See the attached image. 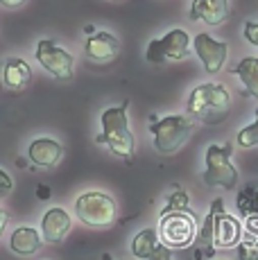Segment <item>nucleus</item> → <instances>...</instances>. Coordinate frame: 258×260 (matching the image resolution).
I'll list each match as a JSON object with an SVG mask.
<instances>
[{"label":"nucleus","mask_w":258,"mask_h":260,"mask_svg":"<svg viewBox=\"0 0 258 260\" xmlns=\"http://www.w3.org/2000/svg\"><path fill=\"white\" fill-rule=\"evenodd\" d=\"M240 240H242V224L224 211L222 199H213L211 211L206 213L204 224H202L200 233L195 238V244L206 249V253H211L213 249L238 247Z\"/></svg>","instance_id":"1"},{"label":"nucleus","mask_w":258,"mask_h":260,"mask_svg":"<svg viewBox=\"0 0 258 260\" xmlns=\"http://www.w3.org/2000/svg\"><path fill=\"white\" fill-rule=\"evenodd\" d=\"M127 109H129V102H122L118 107H109L102 113L100 116L102 134L98 136V143L107 145L113 156L132 161L134 152H136V141H134L132 129H129Z\"/></svg>","instance_id":"2"},{"label":"nucleus","mask_w":258,"mask_h":260,"mask_svg":"<svg viewBox=\"0 0 258 260\" xmlns=\"http://www.w3.org/2000/svg\"><path fill=\"white\" fill-rule=\"evenodd\" d=\"M231 107V95L222 84L206 82L195 86L188 95L186 111L190 118H197L206 124H220Z\"/></svg>","instance_id":"3"},{"label":"nucleus","mask_w":258,"mask_h":260,"mask_svg":"<svg viewBox=\"0 0 258 260\" xmlns=\"http://www.w3.org/2000/svg\"><path fill=\"white\" fill-rule=\"evenodd\" d=\"M195 129V120L186 113H172L161 120L152 118L150 122V134L154 138V147L158 154H175L188 136Z\"/></svg>","instance_id":"4"},{"label":"nucleus","mask_w":258,"mask_h":260,"mask_svg":"<svg viewBox=\"0 0 258 260\" xmlns=\"http://www.w3.org/2000/svg\"><path fill=\"white\" fill-rule=\"evenodd\" d=\"M75 215L77 219L88 229H107L116 222L118 206L111 194L102 190H88L75 199Z\"/></svg>","instance_id":"5"},{"label":"nucleus","mask_w":258,"mask_h":260,"mask_svg":"<svg viewBox=\"0 0 258 260\" xmlns=\"http://www.w3.org/2000/svg\"><path fill=\"white\" fill-rule=\"evenodd\" d=\"M190 37H188L186 29L175 27L161 39L147 43L145 50V59L152 66H166V63H175V61H183V59L190 57Z\"/></svg>","instance_id":"6"},{"label":"nucleus","mask_w":258,"mask_h":260,"mask_svg":"<svg viewBox=\"0 0 258 260\" xmlns=\"http://www.w3.org/2000/svg\"><path fill=\"white\" fill-rule=\"evenodd\" d=\"M156 231H158V240H161L168 249L190 247L197 238V219L190 211L161 213Z\"/></svg>","instance_id":"7"},{"label":"nucleus","mask_w":258,"mask_h":260,"mask_svg":"<svg viewBox=\"0 0 258 260\" xmlns=\"http://www.w3.org/2000/svg\"><path fill=\"white\" fill-rule=\"evenodd\" d=\"M204 183L208 188L233 190L238 183V170L231 163V145H208L206 147V170Z\"/></svg>","instance_id":"8"},{"label":"nucleus","mask_w":258,"mask_h":260,"mask_svg":"<svg viewBox=\"0 0 258 260\" xmlns=\"http://www.w3.org/2000/svg\"><path fill=\"white\" fill-rule=\"evenodd\" d=\"M34 57H37L39 66L54 79H71L73 66H75V57L68 50L52 41V39H41L34 48Z\"/></svg>","instance_id":"9"},{"label":"nucleus","mask_w":258,"mask_h":260,"mask_svg":"<svg viewBox=\"0 0 258 260\" xmlns=\"http://www.w3.org/2000/svg\"><path fill=\"white\" fill-rule=\"evenodd\" d=\"M192 50H195V54L200 57L202 66H204V71L208 75L220 73L222 68H224L227 57H229V46H227L224 41L213 39L211 34H206V32L197 34V37L192 39Z\"/></svg>","instance_id":"10"},{"label":"nucleus","mask_w":258,"mask_h":260,"mask_svg":"<svg viewBox=\"0 0 258 260\" xmlns=\"http://www.w3.org/2000/svg\"><path fill=\"white\" fill-rule=\"evenodd\" d=\"M84 54H86L88 61L98 63V66H107V63H113L120 54V41L118 37H113L107 29H100V32L86 37V43H84Z\"/></svg>","instance_id":"11"},{"label":"nucleus","mask_w":258,"mask_h":260,"mask_svg":"<svg viewBox=\"0 0 258 260\" xmlns=\"http://www.w3.org/2000/svg\"><path fill=\"white\" fill-rule=\"evenodd\" d=\"M73 229L71 213L63 211L61 206H52L43 213L41 217V238L48 244H59L66 240V236Z\"/></svg>","instance_id":"12"},{"label":"nucleus","mask_w":258,"mask_h":260,"mask_svg":"<svg viewBox=\"0 0 258 260\" xmlns=\"http://www.w3.org/2000/svg\"><path fill=\"white\" fill-rule=\"evenodd\" d=\"M63 156V147L59 141L54 138H48V136H41V138H34L27 147V158L32 166L37 168H54Z\"/></svg>","instance_id":"13"},{"label":"nucleus","mask_w":258,"mask_h":260,"mask_svg":"<svg viewBox=\"0 0 258 260\" xmlns=\"http://www.w3.org/2000/svg\"><path fill=\"white\" fill-rule=\"evenodd\" d=\"M229 18V0H192L190 21H202L211 27H217Z\"/></svg>","instance_id":"14"},{"label":"nucleus","mask_w":258,"mask_h":260,"mask_svg":"<svg viewBox=\"0 0 258 260\" xmlns=\"http://www.w3.org/2000/svg\"><path fill=\"white\" fill-rule=\"evenodd\" d=\"M29 77H32V68H29L27 61L21 57H9L7 61L0 66V82H3L5 88L21 91V88H25Z\"/></svg>","instance_id":"15"},{"label":"nucleus","mask_w":258,"mask_h":260,"mask_svg":"<svg viewBox=\"0 0 258 260\" xmlns=\"http://www.w3.org/2000/svg\"><path fill=\"white\" fill-rule=\"evenodd\" d=\"M41 244H43L41 231L32 226H18L9 236V249L14 253H18V256H34L41 249Z\"/></svg>","instance_id":"16"},{"label":"nucleus","mask_w":258,"mask_h":260,"mask_svg":"<svg viewBox=\"0 0 258 260\" xmlns=\"http://www.w3.org/2000/svg\"><path fill=\"white\" fill-rule=\"evenodd\" d=\"M236 77H240V84L245 88V95L258 100V57H245L231 68Z\"/></svg>","instance_id":"17"},{"label":"nucleus","mask_w":258,"mask_h":260,"mask_svg":"<svg viewBox=\"0 0 258 260\" xmlns=\"http://www.w3.org/2000/svg\"><path fill=\"white\" fill-rule=\"evenodd\" d=\"M238 260H258V217H247L242 240L238 244Z\"/></svg>","instance_id":"18"},{"label":"nucleus","mask_w":258,"mask_h":260,"mask_svg":"<svg viewBox=\"0 0 258 260\" xmlns=\"http://www.w3.org/2000/svg\"><path fill=\"white\" fill-rule=\"evenodd\" d=\"M158 242H161V240H158L156 229H143V231H138L132 240V253L138 260H147V256L154 251V247Z\"/></svg>","instance_id":"19"},{"label":"nucleus","mask_w":258,"mask_h":260,"mask_svg":"<svg viewBox=\"0 0 258 260\" xmlns=\"http://www.w3.org/2000/svg\"><path fill=\"white\" fill-rule=\"evenodd\" d=\"M238 211L247 217H258V183H249L245 190H240L236 199Z\"/></svg>","instance_id":"20"},{"label":"nucleus","mask_w":258,"mask_h":260,"mask_svg":"<svg viewBox=\"0 0 258 260\" xmlns=\"http://www.w3.org/2000/svg\"><path fill=\"white\" fill-rule=\"evenodd\" d=\"M236 141H238V145H240L242 149L258 147V109H256V120H254L251 124H247V127H242L240 132H238Z\"/></svg>","instance_id":"21"},{"label":"nucleus","mask_w":258,"mask_h":260,"mask_svg":"<svg viewBox=\"0 0 258 260\" xmlns=\"http://www.w3.org/2000/svg\"><path fill=\"white\" fill-rule=\"evenodd\" d=\"M179 211H190V204H188V192L181 188H177L175 192H170L168 204L161 213H179Z\"/></svg>","instance_id":"22"},{"label":"nucleus","mask_w":258,"mask_h":260,"mask_svg":"<svg viewBox=\"0 0 258 260\" xmlns=\"http://www.w3.org/2000/svg\"><path fill=\"white\" fill-rule=\"evenodd\" d=\"M147 260H177V258L172 256V249H168L163 242H158L154 247V251L147 256Z\"/></svg>","instance_id":"23"},{"label":"nucleus","mask_w":258,"mask_h":260,"mask_svg":"<svg viewBox=\"0 0 258 260\" xmlns=\"http://www.w3.org/2000/svg\"><path fill=\"white\" fill-rule=\"evenodd\" d=\"M242 37H245L247 43H251V46L258 48V23L247 21L245 23V29H242Z\"/></svg>","instance_id":"24"},{"label":"nucleus","mask_w":258,"mask_h":260,"mask_svg":"<svg viewBox=\"0 0 258 260\" xmlns=\"http://www.w3.org/2000/svg\"><path fill=\"white\" fill-rule=\"evenodd\" d=\"M12 188H14L12 177H9V174L5 172L3 168H0V199H3V197H7V194L12 192Z\"/></svg>","instance_id":"25"},{"label":"nucleus","mask_w":258,"mask_h":260,"mask_svg":"<svg viewBox=\"0 0 258 260\" xmlns=\"http://www.w3.org/2000/svg\"><path fill=\"white\" fill-rule=\"evenodd\" d=\"M0 5L7 9H16V7H21V5H25V0H0Z\"/></svg>","instance_id":"26"},{"label":"nucleus","mask_w":258,"mask_h":260,"mask_svg":"<svg viewBox=\"0 0 258 260\" xmlns=\"http://www.w3.org/2000/svg\"><path fill=\"white\" fill-rule=\"evenodd\" d=\"M7 222H9L7 211H3V208H0V236H3V231H5V226H7Z\"/></svg>","instance_id":"27"},{"label":"nucleus","mask_w":258,"mask_h":260,"mask_svg":"<svg viewBox=\"0 0 258 260\" xmlns=\"http://www.w3.org/2000/svg\"><path fill=\"white\" fill-rule=\"evenodd\" d=\"M48 194H50V192H48V188H46V186L39 188V197H41V199H48Z\"/></svg>","instance_id":"28"},{"label":"nucleus","mask_w":258,"mask_h":260,"mask_svg":"<svg viewBox=\"0 0 258 260\" xmlns=\"http://www.w3.org/2000/svg\"><path fill=\"white\" fill-rule=\"evenodd\" d=\"M98 29L93 27V25H86V27H84V34H86V37H91V34H95Z\"/></svg>","instance_id":"29"},{"label":"nucleus","mask_w":258,"mask_h":260,"mask_svg":"<svg viewBox=\"0 0 258 260\" xmlns=\"http://www.w3.org/2000/svg\"><path fill=\"white\" fill-rule=\"evenodd\" d=\"M220 260H224V258H220Z\"/></svg>","instance_id":"30"}]
</instances>
